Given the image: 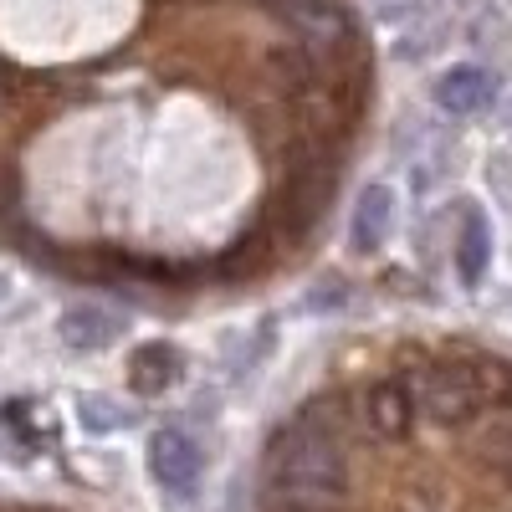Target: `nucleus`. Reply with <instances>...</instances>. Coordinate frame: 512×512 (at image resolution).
I'll list each match as a JSON object with an SVG mask.
<instances>
[{
    "label": "nucleus",
    "mask_w": 512,
    "mask_h": 512,
    "mask_svg": "<svg viewBox=\"0 0 512 512\" xmlns=\"http://www.w3.org/2000/svg\"><path fill=\"white\" fill-rule=\"evenodd\" d=\"M62 338H67L72 349H98V344H108V338H118V318L108 308L82 303V308H72L62 318Z\"/></svg>",
    "instance_id": "6e6552de"
},
{
    "label": "nucleus",
    "mask_w": 512,
    "mask_h": 512,
    "mask_svg": "<svg viewBox=\"0 0 512 512\" xmlns=\"http://www.w3.org/2000/svg\"><path fill=\"white\" fill-rule=\"evenodd\" d=\"M390 226H395V190L390 185H364L359 200H354V216H349V236H354V251H379L390 241Z\"/></svg>",
    "instance_id": "39448f33"
},
{
    "label": "nucleus",
    "mask_w": 512,
    "mask_h": 512,
    "mask_svg": "<svg viewBox=\"0 0 512 512\" xmlns=\"http://www.w3.org/2000/svg\"><path fill=\"white\" fill-rule=\"evenodd\" d=\"M487 262H492V231H487V216L477 205L461 210V226H456V277L466 287H477L487 277Z\"/></svg>",
    "instance_id": "423d86ee"
},
{
    "label": "nucleus",
    "mask_w": 512,
    "mask_h": 512,
    "mask_svg": "<svg viewBox=\"0 0 512 512\" xmlns=\"http://www.w3.org/2000/svg\"><path fill=\"white\" fill-rule=\"evenodd\" d=\"M369 113L349 0H0V251L159 303L272 282Z\"/></svg>",
    "instance_id": "f257e3e1"
},
{
    "label": "nucleus",
    "mask_w": 512,
    "mask_h": 512,
    "mask_svg": "<svg viewBox=\"0 0 512 512\" xmlns=\"http://www.w3.org/2000/svg\"><path fill=\"white\" fill-rule=\"evenodd\" d=\"M149 472L169 497H190L200 487V446L175 425H164L149 436Z\"/></svg>",
    "instance_id": "7ed1b4c3"
},
{
    "label": "nucleus",
    "mask_w": 512,
    "mask_h": 512,
    "mask_svg": "<svg viewBox=\"0 0 512 512\" xmlns=\"http://www.w3.org/2000/svg\"><path fill=\"white\" fill-rule=\"evenodd\" d=\"M0 512H62V507H41V502H0Z\"/></svg>",
    "instance_id": "9d476101"
},
{
    "label": "nucleus",
    "mask_w": 512,
    "mask_h": 512,
    "mask_svg": "<svg viewBox=\"0 0 512 512\" xmlns=\"http://www.w3.org/2000/svg\"><path fill=\"white\" fill-rule=\"evenodd\" d=\"M180 374H185V359L175 354V344H139L128 354V384L139 395H164Z\"/></svg>",
    "instance_id": "0eeeda50"
},
{
    "label": "nucleus",
    "mask_w": 512,
    "mask_h": 512,
    "mask_svg": "<svg viewBox=\"0 0 512 512\" xmlns=\"http://www.w3.org/2000/svg\"><path fill=\"white\" fill-rule=\"evenodd\" d=\"M431 93H436V108H441L446 118H477V113L492 108L497 82H492L487 67L461 62V67H446V72L436 77V88H431Z\"/></svg>",
    "instance_id": "20e7f679"
},
{
    "label": "nucleus",
    "mask_w": 512,
    "mask_h": 512,
    "mask_svg": "<svg viewBox=\"0 0 512 512\" xmlns=\"http://www.w3.org/2000/svg\"><path fill=\"white\" fill-rule=\"evenodd\" d=\"M251 512H512V359L446 333L349 354L267 436Z\"/></svg>",
    "instance_id": "f03ea898"
},
{
    "label": "nucleus",
    "mask_w": 512,
    "mask_h": 512,
    "mask_svg": "<svg viewBox=\"0 0 512 512\" xmlns=\"http://www.w3.org/2000/svg\"><path fill=\"white\" fill-rule=\"evenodd\" d=\"M77 410H82V420H88L93 431H113V425H118V410L108 400H82Z\"/></svg>",
    "instance_id": "1a4fd4ad"
}]
</instances>
